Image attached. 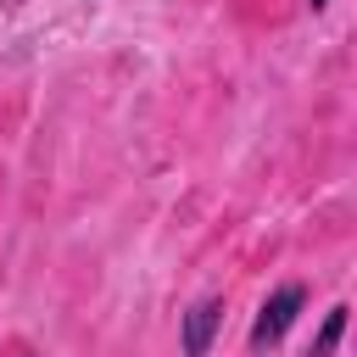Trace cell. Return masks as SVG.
<instances>
[{
  "instance_id": "3",
  "label": "cell",
  "mask_w": 357,
  "mask_h": 357,
  "mask_svg": "<svg viewBox=\"0 0 357 357\" xmlns=\"http://www.w3.org/2000/svg\"><path fill=\"white\" fill-rule=\"evenodd\" d=\"M340 335H346V307H329V318H324V329H318V340H312L307 357H335Z\"/></svg>"
},
{
  "instance_id": "2",
  "label": "cell",
  "mask_w": 357,
  "mask_h": 357,
  "mask_svg": "<svg viewBox=\"0 0 357 357\" xmlns=\"http://www.w3.org/2000/svg\"><path fill=\"white\" fill-rule=\"evenodd\" d=\"M218 324H223V301H218V296L195 301V307L184 312V357H206V351H212Z\"/></svg>"
},
{
  "instance_id": "4",
  "label": "cell",
  "mask_w": 357,
  "mask_h": 357,
  "mask_svg": "<svg viewBox=\"0 0 357 357\" xmlns=\"http://www.w3.org/2000/svg\"><path fill=\"white\" fill-rule=\"evenodd\" d=\"M324 6H329V0H312V11H324Z\"/></svg>"
},
{
  "instance_id": "1",
  "label": "cell",
  "mask_w": 357,
  "mask_h": 357,
  "mask_svg": "<svg viewBox=\"0 0 357 357\" xmlns=\"http://www.w3.org/2000/svg\"><path fill=\"white\" fill-rule=\"evenodd\" d=\"M301 301H307V290H301V284H279V290L262 301L257 324H251V351H262V346H279V340H284V329L296 324Z\"/></svg>"
}]
</instances>
